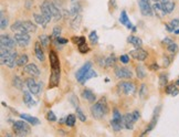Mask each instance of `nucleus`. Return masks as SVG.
Returning a JSON list of instances; mask_svg holds the SVG:
<instances>
[{
  "instance_id": "6",
  "label": "nucleus",
  "mask_w": 179,
  "mask_h": 137,
  "mask_svg": "<svg viewBox=\"0 0 179 137\" xmlns=\"http://www.w3.org/2000/svg\"><path fill=\"white\" fill-rule=\"evenodd\" d=\"M138 7H139L140 13L145 17H152L154 15L152 6L150 5V0H137Z\"/></svg>"
},
{
  "instance_id": "19",
  "label": "nucleus",
  "mask_w": 179,
  "mask_h": 137,
  "mask_svg": "<svg viewBox=\"0 0 179 137\" xmlns=\"http://www.w3.org/2000/svg\"><path fill=\"white\" fill-rule=\"evenodd\" d=\"M152 11H154V13L156 15V17H158L159 19H162V18H164L165 16L167 15L166 11L164 10V8H162L160 1L154 2V5H152Z\"/></svg>"
},
{
  "instance_id": "10",
  "label": "nucleus",
  "mask_w": 179,
  "mask_h": 137,
  "mask_svg": "<svg viewBox=\"0 0 179 137\" xmlns=\"http://www.w3.org/2000/svg\"><path fill=\"white\" fill-rule=\"evenodd\" d=\"M15 40L19 47L23 48L27 47L30 43V35L29 33H23V32H17L15 34Z\"/></svg>"
},
{
  "instance_id": "20",
  "label": "nucleus",
  "mask_w": 179,
  "mask_h": 137,
  "mask_svg": "<svg viewBox=\"0 0 179 137\" xmlns=\"http://www.w3.org/2000/svg\"><path fill=\"white\" fill-rule=\"evenodd\" d=\"M34 53H36V59L39 60L40 62H43L44 61V52L43 49H42V44L40 41H36V44H34Z\"/></svg>"
},
{
  "instance_id": "42",
  "label": "nucleus",
  "mask_w": 179,
  "mask_h": 137,
  "mask_svg": "<svg viewBox=\"0 0 179 137\" xmlns=\"http://www.w3.org/2000/svg\"><path fill=\"white\" fill-rule=\"evenodd\" d=\"M39 41L41 42L42 47L48 48L49 43H50V38H49L48 35H46V34H41V35L39 37Z\"/></svg>"
},
{
  "instance_id": "59",
  "label": "nucleus",
  "mask_w": 179,
  "mask_h": 137,
  "mask_svg": "<svg viewBox=\"0 0 179 137\" xmlns=\"http://www.w3.org/2000/svg\"><path fill=\"white\" fill-rule=\"evenodd\" d=\"M82 43H85V38L84 37H80L79 42H78V45H79V44H82Z\"/></svg>"
},
{
  "instance_id": "8",
  "label": "nucleus",
  "mask_w": 179,
  "mask_h": 137,
  "mask_svg": "<svg viewBox=\"0 0 179 137\" xmlns=\"http://www.w3.org/2000/svg\"><path fill=\"white\" fill-rule=\"evenodd\" d=\"M160 110H162V105H158L157 107L155 108V111H154V114H152V120H150V123L147 125V127H146V130L143 132V136L144 135H146L147 133H149L150 130H152L154 128H155L156 124H157L158 122V117H159V114H160Z\"/></svg>"
},
{
  "instance_id": "30",
  "label": "nucleus",
  "mask_w": 179,
  "mask_h": 137,
  "mask_svg": "<svg viewBox=\"0 0 179 137\" xmlns=\"http://www.w3.org/2000/svg\"><path fill=\"white\" fill-rule=\"evenodd\" d=\"M166 93L169 94L172 96H176L179 94V90L177 88V85L176 83H172V84H169V85L166 86Z\"/></svg>"
},
{
  "instance_id": "60",
  "label": "nucleus",
  "mask_w": 179,
  "mask_h": 137,
  "mask_svg": "<svg viewBox=\"0 0 179 137\" xmlns=\"http://www.w3.org/2000/svg\"><path fill=\"white\" fill-rule=\"evenodd\" d=\"M79 39H80V37H73V38H72V41L74 42V43H76V44H78Z\"/></svg>"
},
{
  "instance_id": "50",
  "label": "nucleus",
  "mask_w": 179,
  "mask_h": 137,
  "mask_svg": "<svg viewBox=\"0 0 179 137\" xmlns=\"http://www.w3.org/2000/svg\"><path fill=\"white\" fill-rule=\"evenodd\" d=\"M70 102L72 103V105L74 106L75 108L79 107V100L75 95H71L70 96Z\"/></svg>"
},
{
  "instance_id": "23",
  "label": "nucleus",
  "mask_w": 179,
  "mask_h": 137,
  "mask_svg": "<svg viewBox=\"0 0 179 137\" xmlns=\"http://www.w3.org/2000/svg\"><path fill=\"white\" fill-rule=\"evenodd\" d=\"M23 102L26 103V105L29 106V107H32V106L36 105V101L32 98L31 94L28 91H23Z\"/></svg>"
},
{
  "instance_id": "56",
  "label": "nucleus",
  "mask_w": 179,
  "mask_h": 137,
  "mask_svg": "<svg viewBox=\"0 0 179 137\" xmlns=\"http://www.w3.org/2000/svg\"><path fill=\"white\" fill-rule=\"evenodd\" d=\"M172 42H174V41H172L170 38H165V39L162 40V43H164L165 45H169V44L172 43Z\"/></svg>"
},
{
  "instance_id": "21",
  "label": "nucleus",
  "mask_w": 179,
  "mask_h": 137,
  "mask_svg": "<svg viewBox=\"0 0 179 137\" xmlns=\"http://www.w3.org/2000/svg\"><path fill=\"white\" fill-rule=\"evenodd\" d=\"M82 97L90 103H95V101H96V96L90 88H85L82 91Z\"/></svg>"
},
{
  "instance_id": "1",
  "label": "nucleus",
  "mask_w": 179,
  "mask_h": 137,
  "mask_svg": "<svg viewBox=\"0 0 179 137\" xmlns=\"http://www.w3.org/2000/svg\"><path fill=\"white\" fill-rule=\"evenodd\" d=\"M18 54L17 52L12 51V49L1 47L0 48V61L2 65H6L10 68H13L17 65Z\"/></svg>"
},
{
  "instance_id": "52",
  "label": "nucleus",
  "mask_w": 179,
  "mask_h": 137,
  "mask_svg": "<svg viewBox=\"0 0 179 137\" xmlns=\"http://www.w3.org/2000/svg\"><path fill=\"white\" fill-rule=\"evenodd\" d=\"M169 25H170V27H172V29L176 30L177 28L179 27V19H172V21L169 22Z\"/></svg>"
},
{
  "instance_id": "44",
  "label": "nucleus",
  "mask_w": 179,
  "mask_h": 137,
  "mask_svg": "<svg viewBox=\"0 0 179 137\" xmlns=\"http://www.w3.org/2000/svg\"><path fill=\"white\" fill-rule=\"evenodd\" d=\"M168 83V78L166 74H160L159 75V85L162 86V87H164V86H166Z\"/></svg>"
},
{
  "instance_id": "51",
  "label": "nucleus",
  "mask_w": 179,
  "mask_h": 137,
  "mask_svg": "<svg viewBox=\"0 0 179 137\" xmlns=\"http://www.w3.org/2000/svg\"><path fill=\"white\" fill-rule=\"evenodd\" d=\"M119 60L122 62V63L127 64V63H128V62H129V55H127V54H123V55L119 56Z\"/></svg>"
},
{
  "instance_id": "40",
  "label": "nucleus",
  "mask_w": 179,
  "mask_h": 137,
  "mask_svg": "<svg viewBox=\"0 0 179 137\" xmlns=\"http://www.w3.org/2000/svg\"><path fill=\"white\" fill-rule=\"evenodd\" d=\"M116 56L114 55V54H111L106 58V66L107 68H111V66H115L116 64Z\"/></svg>"
},
{
  "instance_id": "24",
  "label": "nucleus",
  "mask_w": 179,
  "mask_h": 137,
  "mask_svg": "<svg viewBox=\"0 0 179 137\" xmlns=\"http://www.w3.org/2000/svg\"><path fill=\"white\" fill-rule=\"evenodd\" d=\"M20 118L21 120H27L29 124L31 125H39L40 124V120H38L36 117H33V116L29 115V114H20Z\"/></svg>"
},
{
  "instance_id": "64",
  "label": "nucleus",
  "mask_w": 179,
  "mask_h": 137,
  "mask_svg": "<svg viewBox=\"0 0 179 137\" xmlns=\"http://www.w3.org/2000/svg\"><path fill=\"white\" fill-rule=\"evenodd\" d=\"M72 1H74V0H72Z\"/></svg>"
},
{
  "instance_id": "3",
  "label": "nucleus",
  "mask_w": 179,
  "mask_h": 137,
  "mask_svg": "<svg viewBox=\"0 0 179 137\" xmlns=\"http://www.w3.org/2000/svg\"><path fill=\"white\" fill-rule=\"evenodd\" d=\"M111 126L114 130V132H119L124 128V123H123V116H122L121 112L117 108L113 110V118L111 120Z\"/></svg>"
},
{
  "instance_id": "49",
  "label": "nucleus",
  "mask_w": 179,
  "mask_h": 137,
  "mask_svg": "<svg viewBox=\"0 0 179 137\" xmlns=\"http://www.w3.org/2000/svg\"><path fill=\"white\" fill-rule=\"evenodd\" d=\"M79 51L81 52V53H87V52L90 51L89 47L86 45V43H82V44H79Z\"/></svg>"
},
{
  "instance_id": "4",
  "label": "nucleus",
  "mask_w": 179,
  "mask_h": 137,
  "mask_svg": "<svg viewBox=\"0 0 179 137\" xmlns=\"http://www.w3.org/2000/svg\"><path fill=\"white\" fill-rule=\"evenodd\" d=\"M12 127L15 130L16 135L18 136H24L30 133V126L27 124V120H17L12 124Z\"/></svg>"
},
{
  "instance_id": "45",
  "label": "nucleus",
  "mask_w": 179,
  "mask_h": 137,
  "mask_svg": "<svg viewBox=\"0 0 179 137\" xmlns=\"http://www.w3.org/2000/svg\"><path fill=\"white\" fill-rule=\"evenodd\" d=\"M76 116H78V118L81 122H85L86 120V116H85V114L82 112V110L80 107H76Z\"/></svg>"
},
{
  "instance_id": "29",
  "label": "nucleus",
  "mask_w": 179,
  "mask_h": 137,
  "mask_svg": "<svg viewBox=\"0 0 179 137\" xmlns=\"http://www.w3.org/2000/svg\"><path fill=\"white\" fill-rule=\"evenodd\" d=\"M81 22H82V15H78L73 17V20L71 21V28L74 30H78L81 26Z\"/></svg>"
},
{
  "instance_id": "32",
  "label": "nucleus",
  "mask_w": 179,
  "mask_h": 137,
  "mask_svg": "<svg viewBox=\"0 0 179 137\" xmlns=\"http://www.w3.org/2000/svg\"><path fill=\"white\" fill-rule=\"evenodd\" d=\"M11 31L12 32H24V28H23V22L22 21H16L12 23L11 26Z\"/></svg>"
},
{
  "instance_id": "14",
  "label": "nucleus",
  "mask_w": 179,
  "mask_h": 137,
  "mask_svg": "<svg viewBox=\"0 0 179 137\" xmlns=\"http://www.w3.org/2000/svg\"><path fill=\"white\" fill-rule=\"evenodd\" d=\"M40 10H41V15L44 17V19H46L48 22H50L51 19H52L53 17H52V13H51L50 7H49L48 0H44L43 3L40 6Z\"/></svg>"
},
{
  "instance_id": "17",
  "label": "nucleus",
  "mask_w": 179,
  "mask_h": 137,
  "mask_svg": "<svg viewBox=\"0 0 179 137\" xmlns=\"http://www.w3.org/2000/svg\"><path fill=\"white\" fill-rule=\"evenodd\" d=\"M24 72L27 74H29L30 76H33V78H36V76L40 75V70L39 68L33 63H29L27 65H24Z\"/></svg>"
},
{
  "instance_id": "39",
  "label": "nucleus",
  "mask_w": 179,
  "mask_h": 137,
  "mask_svg": "<svg viewBox=\"0 0 179 137\" xmlns=\"http://www.w3.org/2000/svg\"><path fill=\"white\" fill-rule=\"evenodd\" d=\"M136 75H137V78H139V80H143V78L146 76V72L142 65L136 66Z\"/></svg>"
},
{
  "instance_id": "62",
  "label": "nucleus",
  "mask_w": 179,
  "mask_h": 137,
  "mask_svg": "<svg viewBox=\"0 0 179 137\" xmlns=\"http://www.w3.org/2000/svg\"><path fill=\"white\" fill-rule=\"evenodd\" d=\"M176 85H177V86L179 85V78H178V80H177V81H176Z\"/></svg>"
},
{
  "instance_id": "55",
  "label": "nucleus",
  "mask_w": 179,
  "mask_h": 137,
  "mask_svg": "<svg viewBox=\"0 0 179 137\" xmlns=\"http://www.w3.org/2000/svg\"><path fill=\"white\" fill-rule=\"evenodd\" d=\"M132 114H133V117H134V120H135V122H137L138 120H139V117H140V114H139V111H134L133 113H132Z\"/></svg>"
},
{
  "instance_id": "61",
  "label": "nucleus",
  "mask_w": 179,
  "mask_h": 137,
  "mask_svg": "<svg viewBox=\"0 0 179 137\" xmlns=\"http://www.w3.org/2000/svg\"><path fill=\"white\" fill-rule=\"evenodd\" d=\"M174 33H175V34H179V29H176V30H175Z\"/></svg>"
},
{
  "instance_id": "2",
  "label": "nucleus",
  "mask_w": 179,
  "mask_h": 137,
  "mask_svg": "<svg viewBox=\"0 0 179 137\" xmlns=\"http://www.w3.org/2000/svg\"><path fill=\"white\" fill-rule=\"evenodd\" d=\"M107 113H109V105L105 97H102L96 103H93V105L91 106V114L96 120L104 118L107 115Z\"/></svg>"
},
{
  "instance_id": "41",
  "label": "nucleus",
  "mask_w": 179,
  "mask_h": 137,
  "mask_svg": "<svg viewBox=\"0 0 179 137\" xmlns=\"http://www.w3.org/2000/svg\"><path fill=\"white\" fill-rule=\"evenodd\" d=\"M0 18H1V21H0V28L1 30H5L8 27V18L5 17V12L1 11L0 12Z\"/></svg>"
},
{
  "instance_id": "16",
  "label": "nucleus",
  "mask_w": 179,
  "mask_h": 137,
  "mask_svg": "<svg viewBox=\"0 0 179 137\" xmlns=\"http://www.w3.org/2000/svg\"><path fill=\"white\" fill-rule=\"evenodd\" d=\"M49 2V7H50V10H51V13H52V17L54 18V20H60L62 19L63 15H62V11H61L60 9H59V7L56 5L54 2H52V1H50V0H48Z\"/></svg>"
},
{
  "instance_id": "31",
  "label": "nucleus",
  "mask_w": 179,
  "mask_h": 137,
  "mask_svg": "<svg viewBox=\"0 0 179 137\" xmlns=\"http://www.w3.org/2000/svg\"><path fill=\"white\" fill-rule=\"evenodd\" d=\"M96 75H97L96 72H95L94 70H92V68H91V70H90V71L87 72V73L85 74V75L83 76V78H81V80H80V81H79V82H80L81 84H85L87 81H89V80H91V78H95V76H96Z\"/></svg>"
},
{
  "instance_id": "53",
  "label": "nucleus",
  "mask_w": 179,
  "mask_h": 137,
  "mask_svg": "<svg viewBox=\"0 0 179 137\" xmlns=\"http://www.w3.org/2000/svg\"><path fill=\"white\" fill-rule=\"evenodd\" d=\"M56 43L60 45V44H66V43L69 42V40H68V39H64V38L59 37V38H56Z\"/></svg>"
},
{
  "instance_id": "58",
  "label": "nucleus",
  "mask_w": 179,
  "mask_h": 137,
  "mask_svg": "<svg viewBox=\"0 0 179 137\" xmlns=\"http://www.w3.org/2000/svg\"><path fill=\"white\" fill-rule=\"evenodd\" d=\"M150 68H152V70H154V71H157L158 68H159V66H158V64L154 63V64H152V65H150Z\"/></svg>"
},
{
  "instance_id": "11",
  "label": "nucleus",
  "mask_w": 179,
  "mask_h": 137,
  "mask_svg": "<svg viewBox=\"0 0 179 137\" xmlns=\"http://www.w3.org/2000/svg\"><path fill=\"white\" fill-rule=\"evenodd\" d=\"M16 44H17V42H16L15 38H11L8 34H1V37H0V45L1 47L8 48V49H15Z\"/></svg>"
},
{
  "instance_id": "36",
  "label": "nucleus",
  "mask_w": 179,
  "mask_h": 137,
  "mask_svg": "<svg viewBox=\"0 0 179 137\" xmlns=\"http://www.w3.org/2000/svg\"><path fill=\"white\" fill-rule=\"evenodd\" d=\"M138 93H139V97L142 98V100H144V98L147 97V95H148L147 85H146V84H142L140 87H139V91H138Z\"/></svg>"
},
{
  "instance_id": "57",
  "label": "nucleus",
  "mask_w": 179,
  "mask_h": 137,
  "mask_svg": "<svg viewBox=\"0 0 179 137\" xmlns=\"http://www.w3.org/2000/svg\"><path fill=\"white\" fill-rule=\"evenodd\" d=\"M165 28H166V30H167L168 32H172V33H174V31H175V30L172 29V27H170V25H169V23H167V25L165 26Z\"/></svg>"
},
{
  "instance_id": "26",
  "label": "nucleus",
  "mask_w": 179,
  "mask_h": 137,
  "mask_svg": "<svg viewBox=\"0 0 179 137\" xmlns=\"http://www.w3.org/2000/svg\"><path fill=\"white\" fill-rule=\"evenodd\" d=\"M127 41H128V43H131L132 45H134L135 48H142V45H143L142 40H140L138 37H135V35H129V37L127 38Z\"/></svg>"
},
{
  "instance_id": "22",
  "label": "nucleus",
  "mask_w": 179,
  "mask_h": 137,
  "mask_svg": "<svg viewBox=\"0 0 179 137\" xmlns=\"http://www.w3.org/2000/svg\"><path fill=\"white\" fill-rule=\"evenodd\" d=\"M160 3H162V8L166 11V13H170L174 11L175 9V2L172 0H160Z\"/></svg>"
},
{
  "instance_id": "5",
  "label": "nucleus",
  "mask_w": 179,
  "mask_h": 137,
  "mask_svg": "<svg viewBox=\"0 0 179 137\" xmlns=\"http://www.w3.org/2000/svg\"><path fill=\"white\" fill-rule=\"evenodd\" d=\"M26 85H27L28 90L31 92L32 94H34V95H39L40 92L42 91V85H43V83L42 82H36V80L32 78H29L26 80Z\"/></svg>"
},
{
  "instance_id": "34",
  "label": "nucleus",
  "mask_w": 179,
  "mask_h": 137,
  "mask_svg": "<svg viewBox=\"0 0 179 137\" xmlns=\"http://www.w3.org/2000/svg\"><path fill=\"white\" fill-rule=\"evenodd\" d=\"M81 11H82V7H81L80 3H73L72 7H71V9H70V12H71V16H72V17H75V16L80 15Z\"/></svg>"
},
{
  "instance_id": "47",
  "label": "nucleus",
  "mask_w": 179,
  "mask_h": 137,
  "mask_svg": "<svg viewBox=\"0 0 179 137\" xmlns=\"http://www.w3.org/2000/svg\"><path fill=\"white\" fill-rule=\"evenodd\" d=\"M61 34V27H59V26H56V27L53 28V30H52V38H59Z\"/></svg>"
},
{
  "instance_id": "13",
  "label": "nucleus",
  "mask_w": 179,
  "mask_h": 137,
  "mask_svg": "<svg viewBox=\"0 0 179 137\" xmlns=\"http://www.w3.org/2000/svg\"><path fill=\"white\" fill-rule=\"evenodd\" d=\"M129 55L137 61H144L147 58V52L142 48H135V50L129 52Z\"/></svg>"
},
{
  "instance_id": "37",
  "label": "nucleus",
  "mask_w": 179,
  "mask_h": 137,
  "mask_svg": "<svg viewBox=\"0 0 179 137\" xmlns=\"http://www.w3.org/2000/svg\"><path fill=\"white\" fill-rule=\"evenodd\" d=\"M119 22H121L122 25L123 26H127L129 23V19H128V17H127V13H126V11L125 10H123V11H122L121 12V17H119Z\"/></svg>"
},
{
  "instance_id": "28",
  "label": "nucleus",
  "mask_w": 179,
  "mask_h": 137,
  "mask_svg": "<svg viewBox=\"0 0 179 137\" xmlns=\"http://www.w3.org/2000/svg\"><path fill=\"white\" fill-rule=\"evenodd\" d=\"M33 18H34V21H36V23H38V25H40L42 28H46V25H48L49 22L46 21V19H44V17L42 15H39V13H34L33 15Z\"/></svg>"
},
{
  "instance_id": "48",
  "label": "nucleus",
  "mask_w": 179,
  "mask_h": 137,
  "mask_svg": "<svg viewBox=\"0 0 179 137\" xmlns=\"http://www.w3.org/2000/svg\"><path fill=\"white\" fill-rule=\"evenodd\" d=\"M46 120H50V122H56V116L52 111H49L48 114H46Z\"/></svg>"
},
{
  "instance_id": "9",
  "label": "nucleus",
  "mask_w": 179,
  "mask_h": 137,
  "mask_svg": "<svg viewBox=\"0 0 179 137\" xmlns=\"http://www.w3.org/2000/svg\"><path fill=\"white\" fill-rule=\"evenodd\" d=\"M114 73H115V76H116L117 78H122V80L133 78V72H132L129 68H124V66H116Z\"/></svg>"
},
{
  "instance_id": "54",
  "label": "nucleus",
  "mask_w": 179,
  "mask_h": 137,
  "mask_svg": "<svg viewBox=\"0 0 179 137\" xmlns=\"http://www.w3.org/2000/svg\"><path fill=\"white\" fill-rule=\"evenodd\" d=\"M170 62H172V59H170V58L164 56V68H167V66L170 64Z\"/></svg>"
},
{
  "instance_id": "38",
  "label": "nucleus",
  "mask_w": 179,
  "mask_h": 137,
  "mask_svg": "<svg viewBox=\"0 0 179 137\" xmlns=\"http://www.w3.org/2000/svg\"><path fill=\"white\" fill-rule=\"evenodd\" d=\"M28 55L27 54H22V55H20L19 58H18L17 60V65L19 66H24L28 64Z\"/></svg>"
},
{
  "instance_id": "27",
  "label": "nucleus",
  "mask_w": 179,
  "mask_h": 137,
  "mask_svg": "<svg viewBox=\"0 0 179 137\" xmlns=\"http://www.w3.org/2000/svg\"><path fill=\"white\" fill-rule=\"evenodd\" d=\"M50 64H51V68H59V66H60L58 55H56V53L54 51H50Z\"/></svg>"
},
{
  "instance_id": "12",
  "label": "nucleus",
  "mask_w": 179,
  "mask_h": 137,
  "mask_svg": "<svg viewBox=\"0 0 179 137\" xmlns=\"http://www.w3.org/2000/svg\"><path fill=\"white\" fill-rule=\"evenodd\" d=\"M59 82H60V66L59 68H52L50 80H49V87H56V86L59 85Z\"/></svg>"
},
{
  "instance_id": "63",
  "label": "nucleus",
  "mask_w": 179,
  "mask_h": 137,
  "mask_svg": "<svg viewBox=\"0 0 179 137\" xmlns=\"http://www.w3.org/2000/svg\"><path fill=\"white\" fill-rule=\"evenodd\" d=\"M152 1H154V2H157V1H160V0H152Z\"/></svg>"
},
{
  "instance_id": "33",
  "label": "nucleus",
  "mask_w": 179,
  "mask_h": 137,
  "mask_svg": "<svg viewBox=\"0 0 179 137\" xmlns=\"http://www.w3.org/2000/svg\"><path fill=\"white\" fill-rule=\"evenodd\" d=\"M12 85L15 86L17 90H23V81L18 75H15L12 78Z\"/></svg>"
},
{
  "instance_id": "35",
  "label": "nucleus",
  "mask_w": 179,
  "mask_h": 137,
  "mask_svg": "<svg viewBox=\"0 0 179 137\" xmlns=\"http://www.w3.org/2000/svg\"><path fill=\"white\" fill-rule=\"evenodd\" d=\"M75 122H76V117L74 114H70L65 117V125L69 127H73L75 125Z\"/></svg>"
},
{
  "instance_id": "15",
  "label": "nucleus",
  "mask_w": 179,
  "mask_h": 137,
  "mask_svg": "<svg viewBox=\"0 0 179 137\" xmlns=\"http://www.w3.org/2000/svg\"><path fill=\"white\" fill-rule=\"evenodd\" d=\"M123 123H124V127L126 130H132L134 128V124H135V120L133 117V114L132 113H126L125 115H123Z\"/></svg>"
},
{
  "instance_id": "46",
  "label": "nucleus",
  "mask_w": 179,
  "mask_h": 137,
  "mask_svg": "<svg viewBox=\"0 0 179 137\" xmlns=\"http://www.w3.org/2000/svg\"><path fill=\"white\" fill-rule=\"evenodd\" d=\"M178 45H177L176 43H175V42H172V43H170L169 45H167V50L168 51L170 52V53H176V52H178Z\"/></svg>"
},
{
  "instance_id": "25",
  "label": "nucleus",
  "mask_w": 179,
  "mask_h": 137,
  "mask_svg": "<svg viewBox=\"0 0 179 137\" xmlns=\"http://www.w3.org/2000/svg\"><path fill=\"white\" fill-rule=\"evenodd\" d=\"M23 22V28L26 33H33L36 31V25L32 23L31 21H22Z\"/></svg>"
},
{
  "instance_id": "43",
  "label": "nucleus",
  "mask_w": 179,
  "mask_h": 137,
  "mask_svg": "<svg viewBox=\"0 0 179 137\" xmlns=\"http://www.w3.org/2000/svg\"><path fill=\"white\" fill-rule=\"evenodd\" d=\"M89 39H90V41H91V43H92V44H96L97 42H99V37H97L96 31L91 32V33H90V35H89Z\"/></svg>"
},
{
  "instance_id": "7",
  "label": "nucleus",
  "mask_w": 179,
  "mask_h": 137,
  "mask_svg": "<svg viewBox=\"0 0 179 137\" xmlns=\"http://www.w3.org/2000/svg\"><path fill=\"white\" fill-rule=\"evenodd\" d=\"M117 88L121 93L125 94V95H129V94H133L136 91V86L134 83L132 82H127V81H123L121 83H119Z\"/></svg>"
},
{
  "instance_id": "18",
  "label": "nucleus",
  "mask_w": 179,
  "mask_h": 137,
  "mask_svg": "<svg viewBox=\"0 0 179 137\" xmlns=\"http://www.w3.org/2000/svg\"><path fill=\"white\" fill-rule=\"evenodd\" d=\"M91 68H92V63H91V62H85V63L83 64L82 68H81L80 70H79V71L75 73V78L78 80V82L80 81L81 78H82L83 76H84L85 74H86L87 72L91 70Z\"/></svg>"
}]
</instances>
